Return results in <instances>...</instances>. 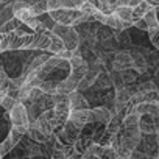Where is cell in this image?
<instances>
[{"label": "cell", "mask_w": 159, "mask_h": 159, "mask_svg": "<svg viewBox=\"0 0 159 159\" xmlns=\"http://www.w3.org/2000/svg\"><path fill=\"white\" fill-rule=\"evenodd\" d=\"M10 123H11V128L16 129L17 133H20L22 136L27 134L28 131V126H30V119H28V112H27V106L24 103H16L10 111Z\"/></svg>", "instance_id": "1"}, {"label": "cell", "mask_w": 159, "mask_h": 159, "mask_svg": "<svg viewBox=\"0 0 159 159\" xmlns=\"http://www.w3.org/2000/svg\"><path fill=\"white\" fill-rule=\"evenodd\" d=\"M52 31L62 41L64 48L67 50H75L80 47V33L76 31L75 27H66V25H59L55 24Z\"/></svg>", "instance_id": "2"}, {"label": "cell", "mask_w": 159, "mask_h": 159, "mask_svg": "<svg viewBox=\"0 0 159 159\" xmlns=\"http://www.w3.org/2000/svg\"><path fill=\"white\" fill-rule=\"evenodd\" d=\"M53 100H55V106H53V114H55V120L58 123V126L61 128L64 125V122L69 117L70 112V103H69V95L64 94H53Z\"/></svg>", "instance_id": "3"}, {"label": "cell", "mask_w": 159, "mask_h": 159, "mask_svg": "<svg viewBox=\"0 0 159 159\" xmlns=\"http://www.w3.org/2000/svg\"><path fill=\"white\" fill-rule=\"evenodd\" d=\"M119 137H120V147H123L129 151H134L140 142L142 133L139 131V126H125V128L122 126Z\"/></svg>", "instance_id": "4"}, {"label": "cell", "mask_w": 159, "mask_h": 159, "mask_svg": "<svg viewBox=\"0 0 159 159\" xmlns=\"http://www.w3.org/2000/svg\"><path fill=\"white\" fill-rule=\"evenodd\" d=\"M129 67H133V58H131V53H129V52L122 50V52H117V53L112 56L111 70L122 72V70L129 69Z\"/></svg>", "instance_id": "5"}, {"label": "cell", "mask_w": 159, "mask_h": 159, "mask_svg": "<svg viewBox=\"0 0 159 159\" xmlns=\"http://www.w3.org/2000/svg\"><path fill=\"white\" fill-rule=\"evenodd\" d=\"M67 120H70L72 123L78 125L80 128H84L86 125H89L91 109H70Z\"/></svg>", "instance_id": "6"}, {"label": "cell", "mask_w": 159, "mask_h": 159, "mask_svg": "<svg viewBox=\"0 0 159 159\" xmlns=\"http://www.w3.org/2000/svg\"><path fill=\"white\" fill-rule=\"evenodd\" d=\"M112 114L106 106H95L91 109V120L89 123H98V125H106L111 120Z\"/></svg>", "instance_id": "7"}, {"label": "cell", "mask_w": 159, "mask_h": 159, "mask_svg": "<svg viewBox=\"0 0 159 159\" xmlns=\"http://www.w3.org/2000/svg\"><path fill=\"white\" fill-rule=\"evenodd\" d=\"M78 81H80V78L75 76V75H72V73L69 72V75L62 80V81H59V84H58V91H56V92H58V94L69 95V94H72V92L76 91Z\"/></svg>", "instance_id": "8"}, {"label": "cell", "mask_w": 159, "mask_h": 159, "mask_svg": "<svg viewBox=\"0 0 159 159\" xmlns=\"http://www.w3.org/2000/svg\"><path fill=\"white\" fill-rule=\"evenodd\" d=\"M98 73H100V70L88 67V72H86V73L83 75V78L78 81L76 91H78V92H83V91H86V89H91V88L94 86V83H95Z\"/></svg>", "instance_id": "9"}, {"label": "cell", "mask_w": 159, "mask_h": 159, "mask_svg": "<svg viewBox=\"0 0 159 159\" xmlns=\"http://www.w3.org/2000/svg\"><path fill=\"white\" fill-rule=\"evenodd\" d=\"M69 103H70V109H91L86 97L78 91L69 94Z\"/></svg>", "instance_id": "10"}, {"label": "cell", "mask_w": 159, "mask_h": 159, "mask_svg": "<svg viewBox=\"0 0 159 159\" xmlns=\"http://www.w3.org/2000/svg\"><path fill=\"white\" fill-rule=\"evenodd\" d=\"M27 136H28V139H30V140H33V142H36V143H45V142L50 139L48 136H45V134L38 128V125H36L34 122H31V123H30L28 131H27Z\"/></svg>", "instance_id": "11"}, {"label": "cell", "mask_w": 159, "mask_h": 159, "mask_svg": "<svg viewBox=\"0 0 159 159\" xmlns=\"http://www.w3.org/2000/svg\"><path fill=\"white\" fill-rule=\"evenodd\" d=\"M92 88H95L97 91H106V89L112 88L111 75H109L108 70H102V72L98 73V76H97V80H95V83H94Z\"/></svg>", "instance_id": "12"}, {"label": "cell", "mask_w": 159, "mask_h": 159, "mask_svg": "<svg viewBox=\"0 0 159 159\" xmlns=\"http://www.w3.org/2000/svg\"><path fill=\"white\" fill-rule=\"evenodd\" d=\"M131 53V58H133V69L139 73V75H142V73H145L148 69H147V61H145V56H143V53L142 52H129Z\"/></svg>", "instance_id": "13"}, {"label": "cell", "mask_w": 159, "mask_h": 159, "mask_svg": "<svg viewBox=\"0 0 159 159\" xmlns=\"http://www.w3.org/2000/svg\"><path fill=\"white\" fill-rule=\"evenodd\" d=\"M139 131L142 134H156V129H154V122H153V117L150 114H145V116H140L139 117Z\"/></svg>", "instance_id": "14"}, {"label": "cell", "mask_w": 159, "mask_h": 159, "mask_svg": "<svg viewBox=\"0 0 159 159\" xmlns=\"http://www.w3.org/2000/svg\"><path fill=\"white\" fill-rule=\"evenodd\" d=\"M133 94L129 91V86H123L120 89H116V94H114V100L120 105H126L129 100H131Z\"/></svg>", "instance_id": "15"}, {"label": "cell", "mask_w": 159, "mask_h": 159, "mask_svg": "<svg viewBox=\"0 0 159 159\" xmlns=\"http://www.w3.org/2000/svg\"><path fill=\"white\" fill-rule=\"evenodd\" d=\"M50 44H48V53H52V55H56V53H59L61 50H64V44H62V41L50 30Z\"/></svg>", "instance_id": "16"}, {"label": "cell", "mask_w": 159, "mask_h": 159, "mask_svg": "<svg viewBox=\"0 0 159 159\" xmlns=\"http://www.w3.org/2000/svg\"><path fill=\"white\" fill-rule=\"evenodd\" d=\"M153 7L147 2V0H142V2L137 5V7H134L133 8V22H136V20H139V19H142L143 16H145V13L148 11V10H151Z\"/></svg>", "instance_id": "17"}, {"label": "cell", "mask_w": 159, "mask_h": 159, "mask_svg": "<svg viewBox=\"0 0 159 159\" xmlns=\"http://www.w3.org/2000/svg\"><path fill=\"white\" fill-rule=\"evenodd\" d=\"M112 14L117 16L122 22H133V8L129 7H119L114 10Z\"/></svg>", "instance_id": "18"}, {"label": "cell", "mask_w": 159, "mask_h": 159, "mask_svg": "<svg viewBox=\"0 0 159 159\" xmlns=\"http://www.w3.org/2000/svg\"><path fill=\"white\" fill-rule=\"evenodd\" d=\"M58 84H59V83L55 81V80H42L38 88H39L44 94L53 95V94H56V91H58Z\"/></svg>", "instance_id": "19"}, {"label": "cell", "mask_w": 159, "mask_h": 159, "mask_svg": "<svg viewBox=\"0 0 159 159\" xmlns=\"http://www.w3.org/2000/svg\"><path fill=\"white\" fill-rule=\"evenodd\" d=\"M30 13L34 16V17H39L45 13H48V8H47V0H38L33 5H30Z\"/></svg>", "instance_id": "20"}, {"label": "cell", "mask_w": 159, "mask_h": 159, "mask_svg": "<svg viewBox=\"0 0 159 159\" xmlns=\"http://www.w3.org/2000/svg\"><path fill=\"white\" fill-rule=\"evenodd\" d=\"M50 58V55L48 53H41V55H36L33 59H31V62H30V66H28V69H27V73L28 72H34V70H38L47 59Z\"/></svg>", "instance_id": "21"}, {"label": "cell", "mask_w": 159, "mask_h": 159, "mask_svg": "<svg viewBox=\"0 0 159 159\" xmlns=\"http://www.w3.org/2000/svg\"><path fill=\"white\" fill-rule=\"evenodd\" d=\"M142 19L145 20V24L148 25V28L159 27V19H157V11H156V8H151V10H148Z\"/></svg>", "instance_id": "22"}, {"label": "cell", "mask_w": 159, "mask_h": 159, "mask_svg": "<svg viewBox=\"0 0 159 159\" xmlns=\"http://www.w3.org/2000/svg\"><path fill=\"white\" fill-rule=\"evenodd\" d=\"M120 75H122V80H123L125 86H128V84H133V83L136 81V80H137V76H139V73H137V72H136L133 67L122 70V72H120Z\"/></svg>", "instance_id": "23"}, {"label": "cell", "mask_w": 159, "mask_h": 159, "mask_svg": "<svg viewBox=\"0 0 159 159\" xmlns=\"http://www.w3.org/2000/svg\"><path fill=\"white\" fill-rule=\"evenodd\" d=\"M20 25H22V22H20L17 17L13 16L8 22H5V24L2 25V28H0V33H13V31H16Z\"/></svg>", "instance_id": "24"}, {"label": "cell", "mask_w": 159, "mask_h": 159, "mask_svg": "<svg viewBox=\"0 0 159 159\" xmlns=\"http://www.w3.org/2000/svg\"><path fill=\"white\" fill-rule=\"evenodd\" d=\"M13 16H14V14H13V8H11L10 3H8V5H3L2 8H0V28H2V25H3L5 22H8Z\"/></svg>", "instance_id": "25"}, {"label": "cell", "mask_w": 159, "mask_h": 159, "mask_svg": "<svg viewBox=\"0 0 159 159\" xmlns=\"http://www.w3.org/2000/svg\"><path fill=\"white\" fill-rule=\"evenodd\" d=\"M114 39H116L117 44H120V45H129V44H131V38H129V34L126 33V30H123V31H116Z\"/></svg>", "instance_id": "26"}, {"label": "cell", "mask_w": 159, "mask_h": 159, "mask_svg": "<svg viewBox=\"0 0 159 159\" xmlns=\"http://www.w3.org/2000/svg\"><path fill=\"white\" fill-rule=\"evenodd\" d=\"M148 38H150V42L154 45V48L159 52V27H154V28H148Z\"/></svg>", "instance_id": "27"}, {"label": "cell", "mask_w": 159, "mask_h": 159, "mask_svg": "<svg viewBox=\"0 0 159 159\" xmlns=\"http://www.w3.org/2000/svg\"><path fill=\"white\" fill-rule=\"evenodd\" d=\"M109 75H111V81H112L114 89H120V88H123V86H125L120 72H117V70H111V72H109Z\"/></svg>", "instance_id": "28"}, {"label": "cell", "mask_w": 159, "mask_h": 159, "mask_svg": "<svg viewBox=\"0 0 159 159\" xmlns=\"http://www.w3.org/2000/svg\"><path fill=\"white\" fill-rule=\"evenodd\" d=\"M80 11H81L83 14H88V16H94L95 13H97V8L92 5V2L91 0H84V2L81 3V7H80Z\"/></svg>", "instance_id": "29"}, {"label": "cell", "mask_w": 159, "mask_h": 159, "mask_svg": "<svg viewBox=\"0 0 159 159\" xmlns=\"http://www.w3.org/2000/svg\"><path fill=\"white\" fill-rule=\"evenodd\" d=\"M84 0H61V8L66 10H80Z\"/></svg>", "instance_id": "30"}, {"label": "cell", "mask_w": 159, "mask_h": 159, "mask_svg": "<svg viewBox=\"0 0 159 159\" xmlns=\"http://www.w3.org/2000/svg\"><path fill=\"white\" fill-rule=\"evenodd\" d=\"M98 159H116V150H112L111 147H103Z\"/></svg>", "instance_id": "31"}, {"label": "cell", "mask_w": 159, "mask_h": 159, "mask_svg": "<svg viewBox=\"0 0 159 159\" xmlns=\"http://www.w3.org/2000/svg\"><path fill=\"white\" fill-rule=\"evenodd\" d=\"M88 62L81 58V56H73L72 59H69V66H70V69H78V67H83V66H86Z\"/></svg>", "instance_id": "32"}, {"label": "cell", "mask_w": 159, "mask_h": 159, "mask_svg": "<svg viewBox=\"0 0 159 159\" xmlns=\"http://www.w3.org/2000/svg\"><path fill=\"white\" fill-rule=\"evenodd\" d=\"M17 103V100L16 98H13V97H8V95H5V98L2 100V103H0V106H2L5 111H10L14 105Z\"/></svg>", "instance_id": "33"}, {"label": "cell", "mask_w": 159, "mask_h": 159, "mask_svg": "<svg viewBox=\"0 0 159 159\" xmlns=\"http://www.w3.org/2000/svg\"><path fill=\"white\" fill-rule=\"evenodd\" d=\"M62 61H69V59H72L73 58V50H67V48H64V50H61L59 53H56Z\"/></svg>", "instance_id": "34"}, {"label": "cell", "mask_w": 159, "mask_h": 159, "mask_svg": "<svg viewBox=\"0 0 159 159\" xmlns=\"http://www.w3.org/2000/svg\"><path fill=\"white\" fill-rule=\"evenodd\" d=\"M47 8L48 11H55L61 8V0H47Z\"/></svg>", "instance_id": "35"}, {"label": "cell", "mask_w": 159, "mask_h": 159, "mask_svg": "<svg viewBox=\"0 0 159 159\" xmlns=\"http://www.w3.org/2000/svg\"><path fill=\"white\" fill-rule=\"evenodd\" d=\"M133 27H136L137 30H142V31H148V25L145 24L143 19H139V20L133 22Z\"/></svg>", "instance_id": "36"}, {"label": "cell", "mask_w": 159, "mask_h": 159, "mask_svg": "<svg viewBox=\"0 0 159 159\" xmlns=\"http://www.w3.org/2000/svg\"><path fill=\"white\" fill-rule=\"evenodd\" d=\"M129 3H131V0H117V7L116 8H119V7H129Z\"/></svg>", "instance_id": "37"}, {"label": "cell", "mask_w": 159, "mask_h": 159, "mask_svg": "<svg viewBox=\"0 0 159 159\" xmlns=\"http://www.w3.org/2000/svg\"><path fill=\"white\" fill-rule=\"evenodd\" d=\"M147 2L153 7V8H156V7H159V0H147Z\"/></svg>", "instance_id": "38"}, {"label": "cell", "mask_w": 159, "mask_h": 159, "mask_svg": "<svg viewBox=\"0 0 159 159\" xmlns=\"http://www.w3.org/2000/svg\"><path fill=\"white\" fill-rule=\"evenodd\" d=\"M22 2H25V3H28V5H33L34 2H38V0H22Z\"/></svg>", "instance_id": "39"}, {"label": "cell", "mask_w": 159, "mask_h": 159, "mask_svg": "<svg viewBox=\"0 0 159 159\" xmlns=\"http://www.w3.org/2000/svg\"><path fill=\"white\" fill-rule=\"evenodd\" d=\"M30 159H45L44 156H34V157H30Z\"/></svg>", "instance_id": "40"}]
</instances>
